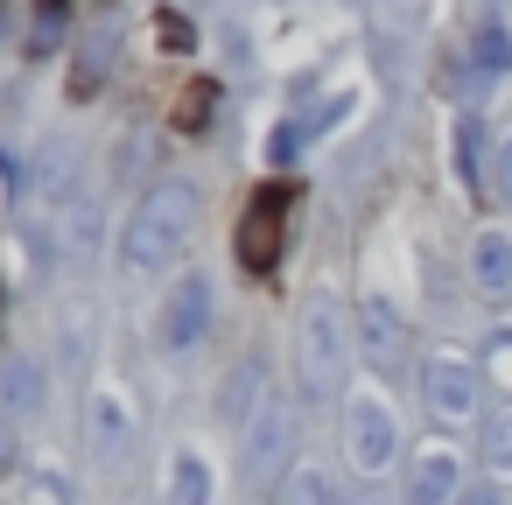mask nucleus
Listing matches in <instances>:
<instances>
[{
	"mask_svg": "<svg viewBox=\"0 0 512 505\" xmlns=\"http://www.w3.org/2000/svg\"><path fill=\"white\" fill-rule=\"evenodd\" d=\"M190 225H197V190H190V183L148 190V204H141L134 225H127V267H134V274H155V267L190 239Z\"/></svg>",
	"mask_w": 512,
	"mask_h": 505,
	"instance_id": "f257e3e1",
	"label": "nucleus"
},
{
	"mask_svg": "<svg viewBox=\"0 0 512 505\" xmlns=\"http://www.w3.org/2000/svg\"><path fill=\"white\" fill-rule=\"evenodd\" d=\"M295 183L281 176V183H260L253 197H246V218H239V267L253 274V281H267L274 267H281V253H288V218H295Z\"/></svg>",
	"mask_w": 512,
	"mask_h": 505,
	"instance_id": "f03ea898",
	"label": "nucleus"
},
{
	"mask_svg": "<svg viewBox=\"0 0 512 505\" xmlns=\"http://www.w3.org/2000/svg\"><path fill=\"white\" fill-rule=\"evenodd\" d=\"M204 316H211V288L190 274V281H176V295H169V309H162V344L169 351H190L197 337H204Z\"/></svg>",
	"mask_w": 512,
	"mask_h": 505,
	"instance_id": "7ed1b4c3",
	"label": "nucleus"
},
{
	"mask_svg": "<svg viewBox=\"0 0 512 505\" xmlns=\"http://www.w3.org/2000/svg\"><path fill=\"white\" fill-rule=\"evenodd\" d=\"M351 456H358V470H386V456H393V414L379 400L351 407Z\"/></svg>",
	"mask_w": 512,
	"mask_h": 505,
	"instance_id": "20e7f679",
	"label": "nucleus"
},
{
	"mask_svg": "<svg viewBox=\"0 0 512 505\" xmlns=\"http://www.w3.org/2000/svg\"><path fill=\"white\" fill-rule=\"evenodd\" d=\"M456 498V456L449 449H421L414 470H407V505H442Z\"/></svg>",
	"mask_w": 512,
	"mask_h": 505,
	"instance_id": "39448f33",
	"label": "nucleus"
},
{
	"mask_svg": "<svg viewBox=\"0 0 512 505\" xmlns=\"http://www.w3.org/2000/svg\"><path fill=\"white\" fill-rule=\"evenodd\" d=\"M323 337H330V316H316V323H309V358H302L309 393H323V386L337 379V344H323Z\"/></svg>",
	"mask_w": 512,
	"mask_h": 505,
	"instance_id": "423d86ee",
	"label": "nucleus"
},
{
	"mask_svg": "<svg viewBox=\"0 0 512 505\" xmlns=\"http://www.w3.org/2000/svg\"><path fill=\"white\" fill-rule=\"evenodd\" d=\"M428 400H435L442 414H463V407H470V372H463L456 358L435 365V372H428Z\"/></svg>",
	"mask_w": 512,
	"mask_h": 505,
	"instance_id": "0eeeda50",
	"label": "nucleus"
},
{
	"mask_svg": "<svg viewBox=\"0 0 512 505\" xmlns=\"http://www.w3.org/2000/svg\"><path fill=\"white\" fill-rule=\"evenodd\" d=\"M288 435H295L288 407H267V421H260V449H253V477H267V456H274V463L288 456Z\"/></svg>",
	"mask_w": 512,
	"mask_h": 505,
	"instance_id": "6e6552de",
	"label": "nucleus"
},
{
	"mask_svg": "<svg viewBox=\"0 0 512 505\" xmlns=\"http://www.w3.org/2000/svg\"><path fill=\"white\" fill-rule=\"evenodd\" d=\"M211 484H204V463L197 456H176V477H169V505H204Z\"/></svg>",
	"mask_w": 512,
	"mask_h": 505,
	"instance_id": "1a4fd4ad",
	"label": "nucleus"
},
{
	"mask_svg": "<svg viewBox=\"0 0 512 505\" xmlns=\"http://www.w3.org/2000/svg\"><path fill=\"white\" fill-rule=\"evenodd\" d=\"M274 505H330V477H323V470H295Z\"/></svg>",
	"mask_w": 512,
	"mask_h": 505,
	"instance_id": "9d476101",
	"label": "nucleus"
},
{
	"mask_svg": "<svg viewBox=\"0 0 512 505\" xmlns=\"http://www.w3.org/2000/svg\"><path fill=\"white\" fill-rule=\"evenodd\" d=\"M211 99H218V85H204V78H197V85L176 99V127H183V134H197V127L211 120Z\"/></svg>",
	"mask_w": 512,
	"mask_h": 505,
	"instance_id": "9b49d317",
	"label": "nucleus"
},
{
	"mask_svg": "<svg viewBox=\"0 0 512 505\" xmlns=\"http://www.w3.org/2000/svg\"><path fill=\"white\" fill-rule=\"evenodd\" d=\"M491 463L512 470V421H491Z\"/></svg>",
	"mask_w": 512,
	"mask_h": 505,
	"instance_id": "f8f14e48",
	"label": "nucleus"
},
{
	"mask_svg": "<svg viewBox=\"0 0 512 505\" xmlns=\"http://www.w3.org/2000/svg\"><path fill=\"white\" fill-rule=\"evenodd\" d=\"M0 470H15V428H8V414H0Z\"/></svg>",
	"mask_w": 512,
	"mask_h": 505,
	"instance_id": "ddd939ff",
	"label": "nucleus"
},
{
	"mask_svg": "<svg viewBox=\"0 0 512 505\" xmlns=\"http://www.w3.org/2000/svg\"><path fill=\"white\" fill-rule=\"evenodd\" d=\"M463 505H498V498H491V491H470V498H463Z\"/></svg>",
	"mask_w": 512,
	"mask_h": 505,
	"instance_id": "4468645a",
	"label": "nucleus"
},
{
	"mask_svg": "<svg viewBox=\"0 0 512 505\" xmlns=\"http://www.w3.org/2000/svg\"><path fill=\"white\" fill-rule=\"evenodd\" d=\"M505 190H512V141H505Z\"/></svg>",
	"mask_w": 512,
	"mask_h": 505,
	"instance_id": "2eb2a0df",
	"label": "nucleus"
}]
</instances>
